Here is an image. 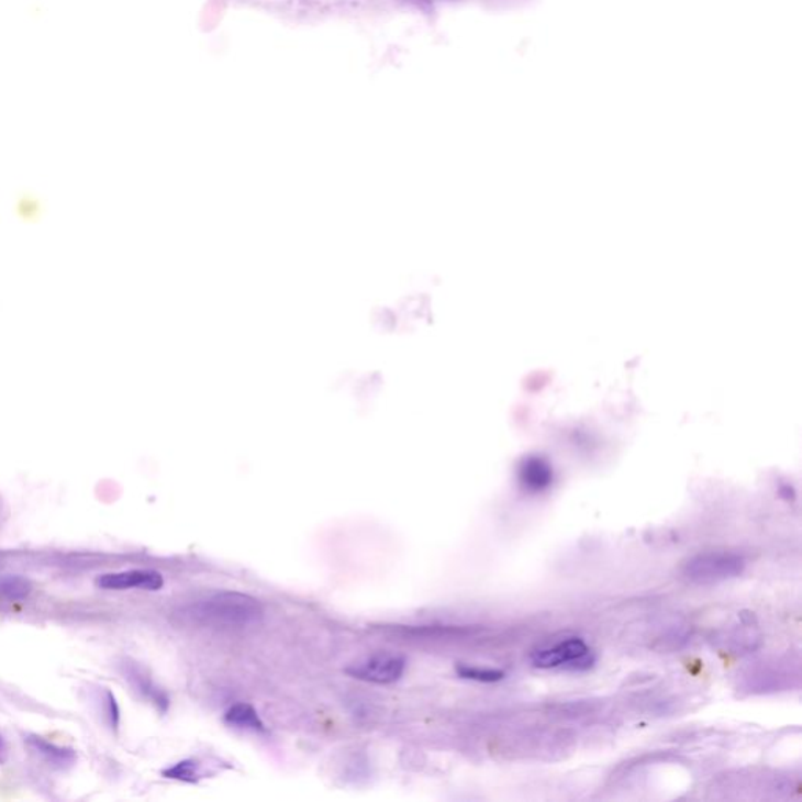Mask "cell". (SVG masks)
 <instances>
[{
    "label": "cell",
    "instance_id": "obj_6",
    "mask_svg": "<svg viewBox=\"0 0 802 802\" xmlns=\"http://www.w3.org/2000/svg\"><path fill=\"white\" fill-rule=\"evenodd\" d=\"M27 743L40 757H43L53 767H71L76 761V753L73 749L58 748L53 743H47L46 739L38 737H31Z\"/></svg>",
    "mask_w": 802,
    "mask_h": 802
},
{
    "label": "cell",
    "instance_id": "obj_10",
    "mask_svg": "<svg viewBox=\"0 0 802 802\" xmlns=\"http://www.w3.org/2000/svg\"><path fill=\"white\" fill-rule=\"evenodd\" d=\"M456 675L461 679L480 683H495L505 679V672L500 671V669L478 668V666L470 665L456 666Z\"/></svg>",
    "mask_w": 802,
    "mask_h": 802
},
{
    "label": "cell",
    "instance_id": "obj_3",
    "mask_svg": "<svg viewBox=\"0 0 802 802\" xmlns=\"http://www.w3.org/2000/svg\"><path fill=\"white\" fill-rule=\"evenodd\" d=\"M532 664L539 669H566V671L583 672L594 666L595 657L583 639L569 638L549 649H541L533 654Z\"/></svg>",
    "mask_w": 802,
    "mask_h": 802
},
{
    "label": "cell",
    "instance_id": "obj_4",
    "mask_svg": "<svg viewBox=\"0 0 802 802\" xmlns=\"http://www.w3.org/2000/svg\"><path fill=\"white\" fill-rule=\"evenodd\" d=\"M404 669H406V660L401 655L377 654L349 666L347 675L364 680V682L389 686L401 679Z\"/></svg>",
    "mask_w": 802,
    "mask_h": 802
},
{
    "label": "cell",
    "instance_id": "obj_2",
    "mask_svg": "<svg viewBox=\"0 0 802 802\" xmlns=\"http://www.w3.org/2000/svg\"><path fill=\"white\" fill-rule=\"evenodd\" d=\"M746 568L743 557L731 552H708L691 557L683 565V577L694 584H715L742 576Z\"/></svg>",
    "mask_w": 802,
    "mask_h": 802
},
{
    "label": "cell",
    "instance_id": "obj_13",
    "mask_svg": "<svg viewBox=\"0 0 802 802\" xmlns=\"http://www.w3.org/2000/svg\"><path fill=\"white\" fill-rule=\"evenodd\" d=\"M107 698H109V716L110 720H112V726H118V719H120V712H118V705L115 698H113L112 693H107Z\"/></svg>",
    "mask_w": 802,
    "mask_h": 802
},
{
    "label": "cell",
    "instance_id": "obj_12",
    "mask_svg": "<svg viewBox=\"0 0 802 802\" xmlns=\"http://www.w3.org/2000/svg\"><path fill=\"white\" fill-rule=\"evenodd\" d=\"M31 581L22 579L20 576L0 577V595L10 601H22L31 594Z\"/></svg>",
    "mask_w": 802,
    "mask_h": 802
},
{
    "label": "cell",
    "instance_id": "obj_7",
    "mask_svg": "<svg viewBox=\"0 0 802 802\" xmlns=\"http://www.w3.org/2000/svg\"><path fill=\"white\" fill-rule=\"evenodd\" d=\"M224 721L230 726L243 728V731L259 732V734H264L265 732V724L260 720L259 713H257V710L253 705L245 704V702L235 704L227 710L224 713Z\"/></svg>",
    "mask_w": 802,
    "mask_h": 802
},
{
    "label": "cell",
    "instance_id": "obj_15",
    "mask_svg": "<svg viewBox=\"0 0 802 802\" xmlns=\"http://www.w3.org/2000/svg\"><path fill=\"white\" fill-rule=\"evenodd\" d=\"M400 2L415 3V5H421V3L447 2V0H400Z\"/></svg>",
    "mask_w": 802,
    "mask_h": 802
},
{
    "label": "cell",
    "instance_id": "obj_8",
    "mask_svg": "<svg viewBox=\"0 0 802 802\" xmlns=\"http://www.w3.org/2000/svg\"><path fill=\"white\" fill-rule=\"evenodd\" d=\"M522 486L528 492H543L552 483L549 466L541 461H528L521 472Z\"/></svg>",
    "mask_w": 802,
    "mask_h": 802
},
{
    "label": "cell",
    "instance_id": "obj_9",
    "mask_svg": "<svg viewBox=\"0 0 802 802\" xmlns=\"http://www.w3.org/2000/svg\"><path fill=\"white\" fill-rule=\"evenodd\" d=\"M131 677L143 697L148 698L149 701L153 702V704L160 710V712H167L169 699L167 694H165L164 691L160 690V688L154 686L153 680H149L148 677L140 675L138 671L132 672Z\"/></svg>",
    "mask_w": 802,
    "mask_h": 802
},
{
    "label": "cell",
    "instance_id": "obj_14",
    "mask_svg": "<svg viewBox=\"0 0 802 802\" xmlns=\"http://www.w3.org/2000/svg\"><path fill=\"white\" fill-rule=\"evenodd\" d=\"M7 756H9V748H7L5 739L0 735V765L5 764Z\"/></svg>",
    "mask_w": 802,
    "mask_h": 802
},
{
    "label": "cell",
    "instance_id": "obj_11",
    "mask_svg": "<svg viewBox=\"0 0 802 802\" xmlns=\"http://www.w3.org/2000/svg\"><path fill=\"white\" fill-rule=\"evenodd\" d=\"M161 775L167 779H175V781L197 783L201 779V765L197 760L187 759L167 768Z\"/></svg>",
    "mask_w": 802,
    "mask_h": 802
},
{
    "label": "cell",
    "instance_id": "obj_1",
    "mask_svg": "<svg viewBox=\"0 0 802 802\" xmlns=\"http://www.w3.org/2000/svg\"><path fill=\"white\" fill-rule=\"evenodd\" d=\"M189 614L198 623L215 627H248L263 620L264 609L253 595L224 591L190 606Z\"/></svg>",
    "mask_w": 802,
    "mask_h": 802
},
{
    "label": "cell",
    "instance_id": "obj_5",
    "mask_svg": "<svg viewBox=\"0 0 802 802\" xmlns=\"http://www.w3.org/2000/svg\"><path fill=\"white\" fill-rule=\"evenodd\" d=\"M96 584L102 590H138L159 591L164 587V577L153 569H134L126 572L105 573L96 580Z\"/></svg>",
    "mask_w": 802,
    "mask_h": 802
}]
</instances>
